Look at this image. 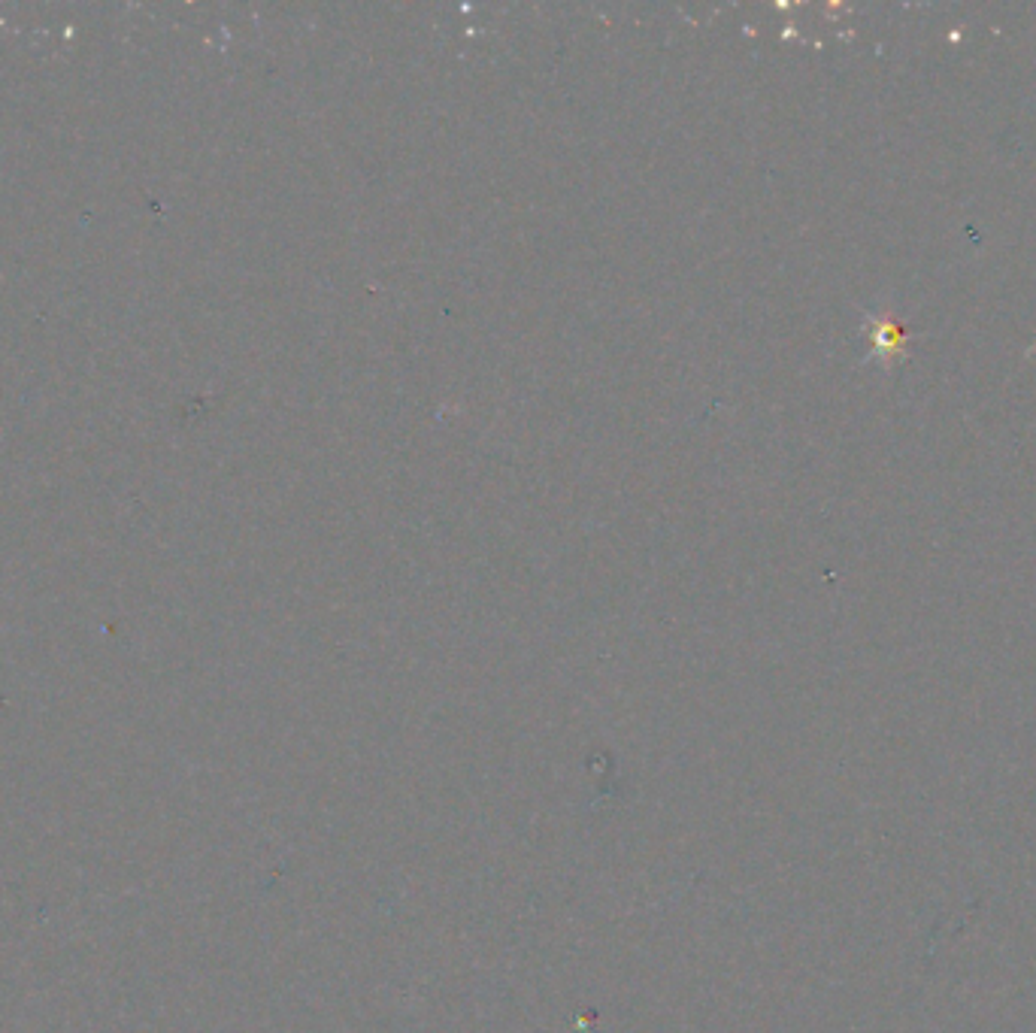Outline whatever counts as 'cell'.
<instances>
[{"label": "cell", "mask_w": 1036, "mask_h": 1033, "mask_svg": "<svg viewBox=\"0 0 1036 1033\" xmlns=\"http://www.w3.org/2000/svg\"><path fill=\"white\" fill-rule=\"evenodd\" d=\"M873 346L879 352H885V355H903L906 337H903V331L894 322H879L876 331H873Z\"/></svg>", "instance_id": "cell-1"}]
</instances>
